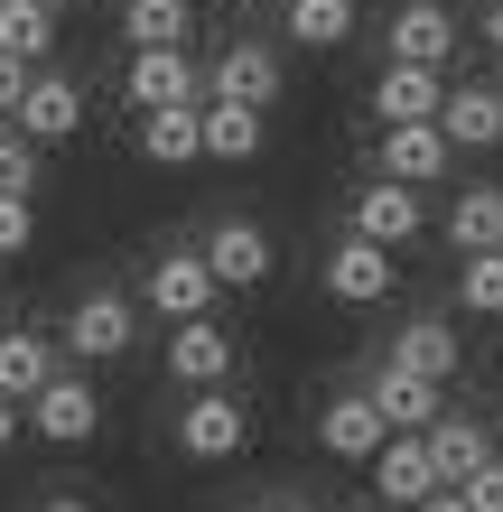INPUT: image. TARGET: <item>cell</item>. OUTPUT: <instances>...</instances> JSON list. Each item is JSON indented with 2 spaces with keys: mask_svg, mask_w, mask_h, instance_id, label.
I'll return each instance as SVG.
<instances>
[{
  "mask_svg": "<svg viewBox=\"0 0 503 512\" xmlns=\"http://www.w3.org/2000/svg\"><path fill=\"white\" fill-rule=\"evenodd\" d=\"M122 38H131V56L187 47V0H122Z\"/></svg>",
  "mask_w": 503,
  "mask_h": 512,
  "instance_id": "obj_24",
  "label": "cell"
},
{
  "mask_svg": "<svg viewBox=\"0 0 503 512\" xmlns=\"http://www.w3.org/2000/svg\"><path fill=\"white\" fill-rule=\"evenodd\" d=\"M429 457H438V485H476V475L494 466V438H485L466 410H448V419L429 429Z\"/></svg>",
  "mask_w": 503,
  "mask_h": 512,
  "instance_id": "obj_20",
  "label": "cell"
},
{
  "mask_svg": "<svg viewBox=\"0 0 503 512\" xmlns=\"http://www.w3.org/2000/svg\"><path fill=\"white\" fill-rule=\"evenodd\" d=\"M243 512H261V503H243Z\"/></svg>",
  "mask_w": 503,
  "mask_h": 512,
  "instance_id": "obj_40",
  "label": "cell"
},
{
  "mask_svg": "<svg viewBox=\"0 0 503 512\" xmlns=\"http://www.w3.org/2000/svg\"><path fill=\"white\" fill-rule=\"evenodd\" d=\"M28 233H38L28 196H0V261H10V252H28Z\"/></svg>",
  "mask_w": 503,
  "mask_h": 512,
  "instance_id": "obj_30",
  "label": "cell"
},
{
  "mask_svg": "<svg viewBox=\"0 0 503 512\" xmlns=\"http://www.w3.org/2000/svg\"><path fill=\"white\" fill-rule=\"evenodd\" d=\"M47 47H56V19H47V10H28V0H0V56L38 66Z\"/></svg>",
  "mask_w": 503,
  "mask_h": 512,
  "instance_id": "obj_26",
  "label": "cell"
},
{
  "mask_svg": "<svg viewBox=\"0 0 503 512\" xmlns=\"http://www.w3.org/2000/svg\"><path fill=\"white\" fill-rule=\"evenodd\" d=\"M448 56H457V19L448 10H438V0H401V10H392V66H448Z\"/></svg>",
  "mask_w": 503,
  "mask_h": 512,
  "instance_id": "obj_13",
  "label": "cell"
},
{
  "mask_svg": "<svg viewBox=\"0 0 503 512\" xmlns=\"http://www.w3.org/2000/svg\"><path fill=\"white\" fill-rule=\"evenodd\" d=\"M261 149V112H243V103H205V159H233L243 168Z\"/></svg>",
  "mask_w": 503,
  "mask_h": 512,
  "instance_id": "obj_25",
  "label": "cell"
},
{
  "mask_svg": "<svg viewBox=\"0 0 503 512\" xmlns=\"http://www.w3.org/2000/svg\"><path fill=\"white\" fill-rule=\"evenodd\" d=\"M19 438V401H0V447H10Z\"/></svg>",
  "mask_w": 503,
  "mask_h": 512,
  "instance_id": "obj_35",
  "label": "cell"
},
{
  "mask_svg": "<svg viewBox=\"0 0 503 512\" xmlns=\"http://www.w3.org/2000/svg\"><path fill=\"white\" fill-rule=\"evenodd\" d=\"M373 112H382V131L438 122V112H448V75H429V66H382V75H373Z\"/></svg>",
  "mask_w": 503,
  "mask_h": 512,
  "instance_id": "obj_10",
  "label": "cell"
},
{
  "mask_svg": "<svg viewBox=\"0 0 503 512\" xmlns=\"http://www.w3.org/2000/svg\"><path fill=\"white\" fill-rule=\"evenodd\" d=\"M457 308H466V317H503V252L457 261Z\"/></svg>",
  "mask_w": 503,
  "mask_h": 512,
  "instance_id": "obj_28",
  "label": "cell"
},
{
  "mask_svg": "<svg viewBox=\"0 0 503 512\" xmlns=\"http://www.w3.org/2000/svg\"><path fill=\"white\" fill-rule=\"evenodd\" d=\"M364 391H373V410L392 419V438H429L438 419H448V391H438V382H420V373H401V364H382Z\"/></svg>",
  "mask_w": 503,
  "mask_h": 512,
  "instance_id": "obj_8",
  "label": "cell"
},
{
  "mask_svg": "<svg viewBox=\"0 0 503 512\" xmlns=\"http://www.w3.org/2000/svg\"><path fill=\"white\" fill-rule=\"evenodd\" d=\"M131 336H140V326H131V298H122V289H84V298H75V317H66V345L84 354V364H112V354H131Z\"/></svg>",
  "mask_w": 503,
  "mask_h": 512,
  "instance_id": "obj_7",
  "label": "cell"
},
{
  "mask_svg": "<svg viewBox=\"0 0 503 512\" xmlns=\"http://www.w3.org/2000/svg\"><path fill=\"white\" fill-rule=\"evenodd\" d=\"M205 103H243V112H271L280 103V56L261 38H233L215 56V75H205Z\"/></svg>",
  "mask_w": 503,
  "mask_h": 512,
  "instance_id": "obj_5",
  "label": "cell"
},
{
  "mask_svg": "<svg viewBox=\"0 0 503 512\" xmlns=\"http://www.w3.org/2000/svg\"><path fill=\"white\" fill-rule=\"evenodd\" d=\"M289 38L299 47H345L354 38V0H289Z\"/></svg>",
  "mask_w": 503,
  "mask_h": 512,
  "instance_id": "obj_27",
  "label": "cell"
},
{
  "mask_svg": "<svg viewBox=\"0 0 503 512\" xmlns=\"http://www.w3.org/2000/svg\"><path fill=\"white\" fill-rule=\"evenodd\" d=\"M75 131H84V84L75 75H38V84H28V103H19V140L56 149V140H75Z\"/></svg>",
  "mask_w": 503,
  "mask_h": 512,
  "instance_id": "obj_16",
  "label": "cell"
},
{
  "mask_svg": "<svg viewBox=\"0 0 503 512\" xmlns=\"http://www.w3.org/2000/svg\"><path fill=\"white\" fill-rule=\"evenodd\" d=\"M448 243H457L466 261L503 252V187H457V205H448Z\"/></svg>",
  "mask_w": 503,
  "mask_h": 512,
  "instance_id": "obj_22",
  "label": "cell"
},
{
  "mask_svg": "<svg viewBox=\"0 0 503 512\" xmlns=\"http://www.w3.org/2000/svg\"><path fill=\"white\" fill-rule=\"evenodd\" d=\"M485 47H503V0H485Z\"/></svg>",
  "mask_w": 503,
  "mask_h": 512,
  "instance_id": "obj_34",
  "label": "cell"
},
{
  "mask_svg": "<svg viewBox=\"0 0 503 512\" xmlns=\"http://www.w3.org/2000/svg\"><path fill=\"white\" fill-rule=\"evenodd\" d=\"M205 261H215L224 289H261V280H271V233L243 224V215H224L215 233H205Z\"/></svg>",
  "mask_w": 503,
  "mask_h": 512,
  "instance_id": "obj_17",
  "label": "cell"
},
{
  "mask_svg": "<svg viewBox=\"0 0 503 512\" xmlns=\"http://www.w3.org/2000/svg\"><path fill=\"white\" fill-rule=\"evenodd\" d=\"M317 447L345 457V466H373L382 447H392V419L373 410V391H336V401L317 410Z\"/></svg>",
  "mask_w": 503,
  "mask_h": 512,
  "instance_id": "obj_4",
  "label": "cell"
},
{
  "mask_svg": "<svg viewBox=\"0 0 503 512\" xmlns=\"http://www.w3.org/2000/svg\"><path fill=\"white\" fill-rule=\"evenodd\" d=\"M168 373L196 382V391H224V373H233V336H224L215 317H205V326H168Z\"/></svg>",
  "mask_w": 503,
  "mask_h": 512,
  "instance_id": "obj_18",
  "label": "cell"
},
{
  "mask_svg": "<svg viewBox=\"0 0 503 512\" xmlns=\"http://www.w3.org/2000/svg\"><path fill=\"white\" fill-rule=\"evenodd\" d=\"M140 289H150V308H159L168 326H205V308H215L224 280H215V261H205V252H159Z\"/></svg>",
  "mask_w": 503,
  "mask_h": 512,
  "instance_id": "obj_1",
  "label": "cell"
},
{
  "mask_svg": "<svg viewBox=\"0 0 503 512\" xmlns=\"http://www.w3.org/2000/svg\"><path fill=\"white\" fill-rule=\"evenodd\" d=\"M28 10H47V19H66V0H28Z\"/></svg>",
  "mask_w": 503,
  "mask_h": 512,
  "instance_id": "obj_37",
  "label": "cell"
},
{
  "mask_svg": "<svg viewBox=\"0 0 503 512\" xmlns=\"http://www.w3.org/2000/svg\"><path fill=\"white\" fill-rule=\"evenodd\" d=\"M28 187H38V140L0 131V196H28Z\"/></svg>",
  "mask_w": 503,
  "mask_h": 512,
  "instance_id": "obj_29",
  "label": "cell"
},
{
  "mask_svg": "<svg viewBox=\"0 0 503 512\" xmlns=\"http://www.w3.org/2000/svg\"><path fill=\"white\" fill-rule=\"evenodd\" d=\"M420 224H429V205H420V187H392V177H373V187L354 196V233H364V243H382V252H401V243H420Z\"/></svg>",
  "mask_w": 503,
  "mask_h": 512,
  "instance_id": "obj_9",
  "label": "cell"
},
{
  "mask_svg": "<svg viewBox=\"0 0 503 512\" xmlns=\"http://www.w3.org/2000/svg\"><path fill=\"white\" fill-rule=\"evenodd\" d=\"M122 94L140 103V122H150V112H196L205 103V75L187 66V47H150V56H131Z\"/></svg>",
  "mask_w": 503,
  "mask_h": 512,
  "instance_id": "obj_2",
  "label": "cell"
},
{
  "mask_svg": "<svg viewBox=\"0 0 503 512\" xmlns=\"http://www.w3.org/2000/svg\"><path fill=\"white\" fill-rule=\"evenodd\" d=\"M420 512H476V503H466V494H457V485H448V494H429V503H420Z\"/></svg>",
  "mask_w": 503,
  "mask_h": 512,
  "instance_id": "obj_33",
  "label": "cell"
},
{
  "mask_svg": "<svg viewBox=\"0 0 503 512\" xmlns=\"http://www.w3.org/2000/svg\"><path fill=\"white\" fill-rule=\"evenodd\" d=\"M382 364H401V373H420V382L448 391V382H457V364H466V345H457V326H448V317H410L401 336H392V354H382Z\"/></svg>",
  "mask_w": 503,
  "mask_h": 512,
  "instance_id": "obj_14",
  "label": "cell"
},
{
  "mask_svg": "<svg viewBox=\"0 0 503 512\" xmlns=\"http://www.w3.org/2000/svg\"><path fill=\"white\" fill-rule=\"evenodd\" d=\"M28 429L38 438H56V447H84L103 429V401H94V382H75V373H56L38 401H28Z\"/></svg>",
  "mask_w": 503,
  "mask_h": 512,
  "instance_id": "obj_11",
  "label": "cell"
},
{
  "mask_svg": "<svg viewBox=\"0 0 503 512\" xmlns=\"http://www.w3.org/2000/svg\"><path fill=\"white\" fill-rule=\"evenodd\" d=\"M438 131H448L457 149H494L503 140V84H457L448 112H438Z\"/></svg>",
  "mask_w": 503,
  "mask_h": 512,
  "instance_id": "obj_21",
  "label": "cell"
},
{
  "mask_svg": "<svg viewBox=\"0 0 503 512\" xmlns=\"http://www.w3.org/2000/svg\"><path fill=\"white\" fill-rule=\"evenodd\" d=\"M140 159H159V168L205 159V103L196 112H150V122H140Z\"/></svg>",
  "mask_w": 503,
  "mask_h": 512,
  "instance_id": "obj_23",
  "label": "cell"
},
{
  "mask_svg": "<svg viewBox=\"0 0 503 512\" xmlns=\"http://www.w3.org/2000/svg\"><path fill=\"white\" fill-rule=\"evenodd\" d=\"M243 438H252V410L233 401V391H196V401L177 410V447H187L196 466H215V457H243Z\"/></svg>",
  "mask_w": 503,
  "mask_h": 512,
  "instance_id": "obj_3",
  "label": "cell"
},
{
  "mask_svg": "<svg viewBox=\"0 0 503 512\" xmlns=\"http://www.w3.org/2000/svg\"><path fill=\"white\" fill-rule=\"evenodd\" d=\"M317 280H327V298H345V308H373V298H392L401 261L382 252V243H364V233H345V243L317 261Z\"/></svg>",
  "mask_w": 503,
  "mask_h": 512,
  "instance_id": "obj_6",
  "label": "cell"
},
{
  "mask_svg": "<svg viewBox=\"0 0 503 512\" xmlns=\"http://www.w3.org/2000/svg\"><path fill=\"white\" fill-rule=\"evenodd\" d=\"M289 512H317V503H289Z\"/></svg>",
  "mask_w": 503,
  "mask_h": 512,
  "instance_id": "obj_39",
  "label": "cell"
},
{
  "mask_svg": "<svg viewBox=\"0 0 503 512\" xmlns=\"http://www.w3.org/2000/svg\"><path fill=\"white\" fill-rule=\"evenodd\" d=\"M457 494H466V503H476V512H503V457H494V466L476 475V485H457Z\"/></svg>",
  "mask_w": 503,
  "mask_h": 512,
  "instance_id": "obj_32",
  "label": "cell"
},
{
  "mask_svg": "<svg viewBox=\"0 0 503 512\" xmlns=\"http://www.w3.org/2000/svg\"><path fill=\"white\" fill-rule=\"evenodd\" d=\"M457 159V140L438 131V122H410V131H382V177L392 187H438Z\"/></svg>",
  "mask_w": 503,
  "mask_h": 512,
  "instance_id": "obj_15",
  "label": "cell"
},
{
  "mask_svg": "<svg viewBox=\"0 0 503 512\" xmlns=\"http://www.w3.org/2000/svg\"><path fill=\"white\" fill-rule=\"evenodd\" d=\"M56 382V345L38 336V326H10V336H0V401H38V391Z\"/></svg>",
  "mask_w": 503,
  "mask_h": 512,
  "instance_id": "obj_19",
  "label": "cell"
},
{
  "mask_svg": "<svg viewBox=\"0 0 503 512\" xmlns=\"http://www.w3.org/2000/svg\"><path fill=\"white\" fill-rule=\"evenodd\" d=\"M233 10H261V0H233Z\"/></svg>",
  "mask_w": 503,
  "mask_h": 512,
  "instance_id": "obj_38",
  "label": "cell"
},
{
  "mask_svg": "<svg viewBox=\"0 0 503 512\" xmlns=\"http://www.w3.org/2000/svg\"><path fill=\"white\" fill-rule=\"evenodd\" d=\"M494 391H503V382H494Z\"/></svg>",
  "mask_w": 503,
  "mask_h": 512,
  "instance_id": "obj_41",
  "label": "cell"
},
{
  "mask_svg": "<svg viewBox=\"0 0 503 512\" xmlns=\"http://www.w3.org/2000/svg\"><path fill=\"white\" fill-rule=\"evenodd\" d=\"M373 494L392 503V512H420L429 494H448V485H438L429 438H392V447H382V457H373Z\"/></svg>",
  "mask_w": 503,
  "mask_h": 512,
  "instance_id": "obj_12",
  "label": "cell"
},
{
  "mask_svg": "<svg viewBox=\"0 0 503 512\" xmlns=\"http://www.w3.org/2000/svg\"><path fill=\"white\" fill-rule=\"evenodd\" d=\"M38 512H94V503H75V494H47V503H38Z\"/></svg>",
  "mask_w": 503,
  "mask_h": 512,
  "instance_id": "obj_36",
  "label": "cell"
},
{
  "mask_svg": "<svg viewBox=\"0 0 503 512\" xmlns=\"http://www.w3.org/2000/svg\"><path fill=\"white\" fill-rule=\"evenodd\" d=\"M28 84H38V66H19V56H0V112H10V122H19Z\"/></svg>",
  "mask_w": 503,
  "mask_h": 512,
  "instance_id": "obj_31",
  "label": "cell"
}]
</instances>
